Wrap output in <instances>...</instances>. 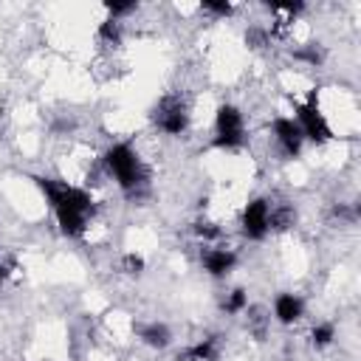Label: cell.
<instances>
[{
  "mask_svg": "<svg viewBox=\"0 0 361 361\" xmlns=\"http://www.w3.org/2000/svg\"><path fill=\"white\" fill-rule=\"evenodd\" d=\"M31 180L37 183V189L51 203V209L56 214V223H59V231L65 237H82L85 228H87V220L93 217V209H96L90 192L82 189V186H73L68 180L42 178V175H34Z\"/></svg>",
  "mask_w": 361,
  "mask_h": 361,
  "instance_id": "1",
  "label": "cell"
},
{
  "mask_svg": "<svg viewBox=\"0 0 361 361\" xmlns=\"http://www.w3.org/2000/svg\"><path fill=\"white\" fill-rule=\"evenodd\" d=\"M104 166H107V172L116 178V183H118V189H121L124 195H135V192L147 183V172H144V166H141V158H138V152H135L127 141H118V144L107 147V152H104Z\"/></svg>",
  "mask_w": 361,
  "mask_h": 361,
  "instance_id": "2",
  "label": "cell"
},
{
  "mask_svg": "<svg viewBox=\"0 0 361 361\" xmlns=\"http://www.w3.org/2000/svg\"><path fill=\"white\" fill-rule=\"evenodd\" d=\"M293 110H296V118L293 121L299 124V130H302V135L307 141L327 144L333 138V130H330V124H327V118H324V113L319 107V90L316 87L307 93L305 102H293Z\"/></svg>",
  "mask_w": 361,
  "mask_h": 361,
  "instance_id": "3",
  "label": "cell"
},
{
  "mask_svg": "<svg viewBox=\"0 0 361 361\" xmlns=\"http://www.w3.org/2000/svg\"><path fill=\"white\" fill-rule=\"evenodd\" d=\"M245 141V121L234 104H220L214 116V147L217 149H237Z\"/></svg>",
  "mask_w": 361,
  "mask_h": 361,
  "instance_id": "4",
  "label": "cell"
},
{
  "mask_svg": "<svg viewBox=\"0 0 361 361\" xmlns=\"http://www.w3.org/2000/svg\"><path fill=\"white\" fill-rule=\"evenodd\" d=\"M152 121L166 135H183L189 127V107L180 96H164L152 107Z\"/></svg>",
  "mask_w": 361,
  "mask_h": 361,
  "instance_id": "5",
  "label": "cell"
},
{
  "mask_svg": "<svg viewBox=\"0 0 361 361\" xmlns=\"http://www.w3.org/2000/svg\"><path fill=\"white\" fill-rule=\"evenodd\" d=\"M240 226H243V234H245L248 240H262V237L271 231V203H268L265 197L248 200L245 209H243Z\"/></svg>",
  "mask_w": 361,
  "mask_h": 361,
  "instance_id": "6",
  "label": "cell"
},
{
  "mask_svg": "<svg viewBox=\"0 0 361 361\" xmlns=\"http://www.w3.org/2000/svg\"><path fill=\"white\" fill-rule=\"evenodd\" d=\"M271 130H274V138H276V144H279V149H282L285 158H296L302 152L305 135H302V130H299V124L293 118L279 116V118H274Z\"/></svg>",
  "mask_w": 361,
  "mask_h": 361,
  "instance_id": "7",
  "label": "cell"
},
{
  "mask_svg": "<svg viewBox=\"0 0 361 361\" xmlns=\"http://www.w3.org/2000/svg\"><path fill=\"white\" fill-rule=\"evenodd\" d=\"M200 262L209 276H226L237 265V254L231 248H206L200 254Z\"/></svg>",
  "mask_w": 361,
  "mask_h": 361,
  "instance_id": "8",
  "label": "cell"
},
{
  "mask_svg": "<svg viewBox=\"0 0 361 361\" xmlns=\"http://www.w3.org/2000/svg\"><path fill=\"white\" fill-rule=\"evenodd\" d=\"M302 313H305V302L296 293H279L274 299V316H276V322L293 324V322L302 319Z\"/></svg>",
  "mask_w": 361,
  "mask_h": 361,
  "instance_id": "9",
  "label": "cell"
},
{
  "mask_svg": "<svg viewBox=\"0 0 361 361\" xmlns=\"http://www.w3.org/2000/svg\"><path fill=\"white\" fill-rule=\"evenodd\" d=\"M135 333H138V338H141L147 347H152V350H164V347H169V341H172V333H169V327H166L164 322L138 324Z\"/></svg>",
  "mask_w": 361,
  "mask_h": 361,
  "instance_id": "10",
  "label": "cell"
},
{
  "mask_svg": "<svg viewBox=\"0 0 361 361\" xmlns=\"http://www.w3.org/2000/svg\"><path fill=\"white\" fill-rule=\"evenodd\" d=\"M214 355H217L214 338H200V341H195L192 347H186V350L178 355V361H214Z\"/></svg>",
  "mask_w": 361,
  "mask_h": 361,
  "instance_id": "11",
  "label": "cell"
},
{
  "mask_svg": "<svg viewBox=\"0 0 361 361\" xmlns=\"http://www.w3.org/2000/svg\"><path fill=\"white\" fill-rule=\"evenodd\" d=\"M293 220H296V214H293V209H290V206L271 209V228L285 231V228H290V226H293Z\"/></svg>",
  "mask_w": 361,
  "mask_h": 361,
  "instance_id": "12",
  "label": "cell"
},
{
  "mask_svg": "<svg viewBox=\"0 0 361 361\" xmlns=\"http://www.w3.org/2000/svg\"><path fill=\"white\" fill-rule=\"evenodd\" d=\"M333 338H336V327H333L330 322H322V324H316V327L310 330L313 347H327V344H333Z\"/></svg>",
  "mask_w": 361,
  "mask_h": 361,
  "instance_id": "13",
  "label": "cell"
},
{
  "mask_svg": "<svg viewBox=\"0 0 361 361\" xmlns=\"http://www.w3.org/2000/svg\"><path fill=\"white\" fill-rule=\"evenodd\" d=\"M96 34H99V39H104V42H110V45H118V42H121V23L107 17V20L99 25Z\"/></svg>",
  "mask_w": 361,
  "mask_h": 361,
  "instance_id": "14",
  "label": "cell"
},
{
  "mask_svg": "<svg viewBox=\"0 0 361 361\" xmlns=\"http://www.w3.org/2000/svg\"><path fill=\"white\" fill-rule=\"evenodd\" d=\"M248 307V293L243 290V288H234L231 293H228V299L223 302V310L226 313H243Z\"/></svg>",
  "mask_w": 361,
  "mask_h": 361,
  "instance_id": "15",
  "label": "cell"
},
{
  "mask_svg": "<svg viewBox=\"0 0 361 361\" xmlns=\"http://www.w3.org/2000/svg\"><path fill=\"white\" fill-rule=\"evenodd\" d=\"M200 8H203V11H209V14H214V17H228V14L234 11V6H231V3H226V0H203V3H200Z\"/></svg>",
  "mask_w": 361,
  "mask_h": 361,
  "instance_id": "16",
  "label": "cell"
},
{
  "mask_svg": "<svg viewBox=\"0 0 361 361\" xmlns=\"http://www.w3.org/2000/svg\"><path fill=\"white\" fill-rule=\"evenodd\" d=\"M293 56H296V59H305V62H310V65H319V62L324 59V54H322V48H316V42H310L307 48H299Z\"/></svg>",
  "mask_w": 361,
  "mask_h": 361,
  "instance_id": "17",
  "label": "cell"
},
{
  "mask_svg": "<svg viewBox=\"0 0 361 361\" xmlns=\"http://www.w3.org/2000/svg\"><path fill=\"white\" fill-rule=\"evenodd\" d=\"M104 8L110 11V20H118V17L130 14V11H135L138 3H135V0H130V3H104Z\"/></svg>",
  "mask_w": 361,
  "mask_h": 361,
  "instance_id": "18",
  "label": "cell"
},
{
  "mask_svg": "<svg viewBox=\"0 0 361 361\" xmlns=\"http://www.w3.org/2000/svg\"><path fill=\"white\" fill-rule=\"evenodd\" d=\"M195 234L200 240H217L220 237V228L214 223H195Z\"/></svg>",
  "mask_w": 361,
  "mask_h": 361,
  "instance_id": "19",
  "label": "cell"
},
{
  "mask_svg": "<svg viewBox=\"0 0 361 361\" xmlns=\"http://www.w3.org/2000/svg\"><path fill=\"white\" fill-rule=\"evenodd\" d=\"M124 271L127 274H141L144 271V257H138V254H124Z\"/></svg>",
  "mask_w": 361,
  "mask_h": 361,
  "instance_id": "20",
  "label": "cell"
},
{
  "mask_svg": "<svg viewBox=\"0 0 361 361\" xmlns=\"http://www.w3.org/2000/svg\"><path fill=\"white\" fill-rule=\"evenodd\" d=\"M271 11H285V14H299L305 8V3H268Z\"/></svg>",
  "mask_w": 361,
  "mask_h": 361,
  "instance_id": "21",
  "label": "cell"
},
{
  "mask_svg": "<svg viewBox=\"0 0 361 361\" xmlns=\"http://www.w3.org/2000/svg\"><path fill=\"white\" fill-rule=\"evenodd\" d=\"M6 276H8V265H3V262H0V288H3V282H6Z\"/></svg>",
  "mask_w": 361,
  "mask_h": 361,
  "instance_id": "22",
  "label": "cell"
}]
</instances>
